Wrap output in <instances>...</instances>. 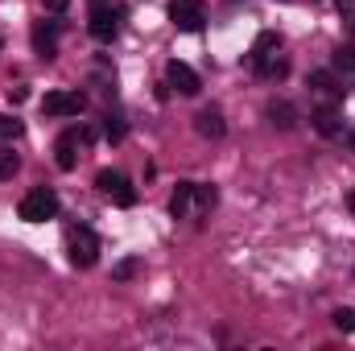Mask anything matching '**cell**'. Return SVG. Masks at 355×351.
<instances>
[{
  "label": "cell",
  "mask_w": 355,
  "mask_h": 351,
  "mask_svg": "<svg viewBox=\"0 0 355 351\" xmlns=\"http://www.w3.org/2000/svg\"><path fill=\"white\" fill-rule=\"evenodd\" d=\"M281 33H272V29H265V33H257V42H252V50H248V67L261 75V79H285L289 75V58L281 54Z\"/></svg>",
  "instance_id": "obj_1"
},
{
  "label": "cell",
  "mask_w": 355,
  "mask_h": 351,
  "mask_svg": "<svg viewBox=\"0 0 355 351\" xmlns=\"http://www.w3.org/2000/svg\"><path fill=\"white\" fill-rule=\"evenodd\" d=\"M67 261L75 264V268H91V264L99 261V236L91 232V228H71L67 232Z\"/></svg>",
  "instance_id": "obj_2"
},
{
  "label": "cell",
  "mask_w": 355,
  "mask_h": 351,
  "mask_svg": "<svg viewBox=\"0 0 355 351\" xmlns=\"http://www.w3.org/2000/svg\"><path fill=\"white\" fill-rule=\"evenodd\" d=\"M17 215H21L25 223H46V219L58 215V194H54L50 186H37V190H29V194L21 198Z\"/></svg>",
  "instance_id": "obj_3"
},
{
  "label": "cell",
  "mask_w": 355,
  "mask_h": 351,
  "mask_svg": "<svg viewBox=\"0 0 355 351\" xmlns=\"http://www.w3.org/2000/svg\"><path fill=\"white\" fill-rule=\"evenodd\" d=\"M91 141H95V128H87V124L67 128V132L54 141V162H58V170H75V162H79V145H91Z\"/></svg>",
  "instance_id": "obj_4"
},
{
  "label": "cell",
  "mask_w": 355,
  "mask_h": 351,
  "mask_svg": "<svg viewBox=\"0 0 355 351\" xmlns=\"http://www.w3.org/2000/svg\"><path fill=\"white\" fill-rule=\"evenodd\" d=\"M87 33L95 42H116V33H120V8L107 4V0H95V8L87 12Z\"/></svg>",
  "instance_id": "obj_5"
},
{
  "label": "cell",
  "mask_w": 355,
  "mask_h": 351,
  "mask_svg": "<svg viewBox=\"0 0 355 351\" xmlns=\"http://www.w3.org/2000/svg\"><path fill=\"white\" fill-rule=\"evenodd\" d=\"M95 186H99V194H103V198H112L116 207H137V186L120 174V170H99Z\"/></svg>",
  "instance_id": "obj_6"
},
{
  "label": "cell",
  "mask_w": 355,
  "mask_h": 351,
  "mask_svg": "<svg viewBox=\"0 0 355 351\" xmlns=\"http://www.w3.org/2000/svg\"><path fill=\"white\" fill-rule=\"evenodd\" d=\"M170 21L182 33H198L207 25V8H202V0H170Z\"/></svg>",
  "instance_id": "obj_7"
},
{
  "label": "cell",
  "mask_w": 355,
  "mask_h": 351,
  "mask_svg": "<svg viewBox=\"0 0 355 351\" xmlns=\"http://www.w3.org/2000/svg\"><path fill=\"white\" fill-rule=\"evenodd\" d=\"M83 108H87L83 91H46V99H42L46 116H79Z\"/></svg>",
  "instance_id": "obj_8"
},
{
  "label": "cell",
  "mask_w": 355,
  "mask_h": 351,
  "mask_svg": "<svg viewBox=\"0 0 355 351\" xmlns=\"http://www.w3.org/2000/svg\"><path fill=\"white\" fill-rule=\"evenodd\" d=\"M306 87L314 95V103H343V95H347V87L335 79V71H314Z\"/></svg>",
  "instance_id": "obj_9"
},
{
  "label": "cell",
  "mask_w": 355,
  "mask_h": 351,
  "mask_svg": "<svg viewBox=\"0 0 355 351\" xmlns=\"http://www.w3.org/2000/svg\"><path fill=\"white\" fill-rule=\"evenodd\" d=\"M166 83H170L178 95H198V91H202V79L194 75V67H186V62H178V58L166 67Z\"/></svg>",
  "instance_id": "obj_10"
},
{
  "label": "cell",
  "mask_w": 355,
  "mask_h": 351,
  "mask_svg": "<svg viewBox=\"0 0 355 351\" xmlns=\"http://www.w3.org/2000/svg\"><path fill=\"white\" fill-rule=\"evenodd\" d=\"M310 120H314V128L322 137H339L343 132V103H318Z\"/></svg>",
  "instance_id": "obj_11"
},
{
  "label": "cell",
  "mask_w": 355,
  "mask_h": 351,
  "mask_svg": "<svg viewBox=\"0 0 355 351\" xmlns=\"http://www.w3.org/2000/svg\"><path fill=\"white\" fill-rule=\"evenodd\" d=\"M33 54L37 58H54L58 54V21H37L33 25Z\"/></svg>",
  "instance_id": "obj_12"
},
{
  "label": "cell",
  "mask_w": 355,
  "mask_h": 351,
  "mask_svg": "<svg viewBox=\"0 0 355 351\" xmlns=\"http://www.w3.org/2000/svg\"><path fill=\"white\" fill-rule=\"evenodd\" d=\"M331 71H335V79H339L343 87H355V50L352 46H339V50H335Z\"/></svg>",
  "instance_id": "obj_13"
},
{
  "label": "cell",
  "mask_w": 355,
  "mask_h": 351,
  "mask_svg": "<svg viewBox=\"0 0 355 351\" xmlns=\"http://www.w3.org/2000/svg\"><path fill=\"white\" fill-rule=\"evenodd\" d=\"M194 186L198 182H178L174 194H170V215L174 219H186L190 215V207H194Z\"/></svg>",
  "instance_id": "obj_14"
},
{
  "label": "cell",
  "mask_w": 355,
  "mask_h": 351,
  "mask_svg": "<svg viewBox=\"0 0 355 351\" xmlns=\"http://www.w3.org/2000/svg\"><path fill=\"white\" fill-rule=\"evenodd\" d=\"M194 120H198V132H202V137H211V141H219V137L227 132V124H223V112H219V108H202Z\"/></svg>",
  "instance_id": "obj_15"
},
{
  "label": "cell",
  "mask_w": 355,
  "mask_h": 351,
  "mask_svg": "<svg viewBox=\"0 0 355 351\" xmlns=\"http://www.w3.org/2000/svg\"><path fill=\"white\" fill-rule=\"evenodd\" d=\"M268 120H272L277 128H293V124H297V108L285 103V99H272V103H268Z\"/></svg>",
  "instance_id": "obj_16"
},
{
  "label": "cell",
  "mask_w": 355,
  "mask_h": 351,
  "mask_svg": "<svg viewBox=\"0 0 355 351\" xmlns=\"http://www.w3.org/2000/svg\"><path fill=\"white\" fill-rule=\"evenodd\" d=\"M124 132H128L124 116H120V112H107V120H103V137H107L112 145H120V141H124Z\"/></svg>",
  "instance_id": "obj_17"
},
{
  "label": "cell",
  "mask_w": 355,
  "mask_h": 351,
  "mask_svg": "<svg viewBox=\"0 0 355 351\" xmlns=\"http://www.w3.org/2000/svg\"><path fill=\"white\" fill-rule=\"evenodd\" d=\"M21 132H25V124H21L17 116H4V112H0V145H12V141H21Z\"/></svg>",
  "instance_id": "obj_18"
},
{
  "label": "cell",
  "mask_w": 355,
  "mask_h": 351,
  "mask_svg": "<svg viewBox=\"0 0 355 351\" xmlns=\"http://www.w3.org/2000/svg\"><path fill=\"white\" fill-rule=\"evenodd\" d=\"M194 203H198V211H211L219 203V190L215 186H194Z\"/></svg>",
  "instance_id": "obj_19"
},
{
  "label": "cell",
  "mask_w": 355,
  "mask_h": 351,
  "mask_svg": "<svg viewBox=\"0 0 355 351\" xmlns=\"http://www.w3.org/2000/svg\"><path fill=\"white\" fill-rule=\"evenodd\" d=\"M335 331L355 335V310H352V306H339V310H335Z\"/></svg>",
  "instance_id": "obj_20"
},
{
  "label": "cell",
  "mask_w": 355,
  "mask_h": 351,
  "mask_svg": "<svg viewBox=\"0 0 355 351\" xmlns=\"http://www.w3.org/2000/svg\"><path fill=\"white\" fill-rule=\"evenodd\" d=\"M17 170H21V157L17 153H0V182H8Z\"/></svg>",
  "instance_id": "obj_21"
},
{
  "label": "cell",
  "mask_w": 355,
  "mask_h": 351,
  "mask_svg": "<svg viewBox=\"0 0 355 351\" xmlns=\"http://www.w3.org/2000/svg\"><path fill=\"white\" fill-rule=\"evenodd\" d=\"M132 268H137V264H132V261H124V264H116V277H120V281H124V277H132Z\"/></svg>",
  "instance_id": "obj_22"
},
{
  "label": "cell",
  "mask_w": 355,
  "mask_h": 351,
  "mask_svg": "<svg viewBox=\"0 0 355 351\" xmlns=\"http://www.w3.org/2000/svg\"><path fill=\"white\" fill-rule=\"evenodd\" d=\"M46 4H50V12H62V8H67L71 0H46Z\"/></svg>",
  "instance_id": "obj_23"
},
{
  "label": "cell",
  "mask_w": 355,
  "mask_h": 351,
  "mask_svg": "<svg viewBox=\"0 0 355 351\" xmlns=\"http://www.w3.org/2000/svg\"><path fill=\"white\" fill-rule=\"evenodd\" d=\"M335 4H339L343 12H352V4H355V0H335Z\"/></svg>",
  "instance_id": "obj_24"
},
{
  "label": "cell",
  "mask_w": 355,
  "mask_h": 351,
  "mask_svg": "<svg viewBox=\"0 0 355 351\" xmlns=\"http://www.w3.org/2000/svg\"><path fill=\"white\" fill-rule=\"evenodd\" d=\"M347 145L355 149V128H347Z\"/></svg>",
  "instance_id": "obj_25"
},
{
  "label": "cell",
  "mask_w": 355,
  "mask_h": 351,
  "mask_svg": "<svg viewBox=\"0 0 355 351\" xmlns=\"http://www.w3.org/2000/svg\"><path fill=\"white\" fill-rule=\"evenodd\" d=\"M347 207H352V215H355V190H352V194H347Z\"/></svg>",
  "instance_id": "obj_26"
}]
</instances>
